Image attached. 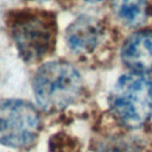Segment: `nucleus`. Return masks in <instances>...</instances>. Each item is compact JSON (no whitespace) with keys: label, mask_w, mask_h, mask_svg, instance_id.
<instances>
[{"label":"nucleus","mask_w":152,"mask_h":152,"mask_svg":"<svg viewBox=\"0 0 152 152\" xmlns=\"http://www.w3.org/2000/svg\"><path fill=\"white\" fill-rule=\"evenodd\" d=\"M10 34L19 55L27 62H37L55 48L57 37L56 17L38 8L15 10L7 19Z\"/></svg>","instance_id":"obj_1"},{"label":"nucleus","mask_w":152,"mask_h":152,"mask_svg":"<svg viewBox=\"0 0 152 152\" xmlns=\"http://www.w3.org/2000/svg\"><path fill=\"white\" fill-rule=\"evenodd\" d=\"M32 87L39 107L48 112H56L76 101L82 90V80L70 63L51 61L37 70Z\"/></svg>","instance_id":"obj_2"},{"label":"nucleus","mask_w":152,"mask_h":152,"mask_svg":"<svg viewBox=\"0 0 152 152\" xmlns=\"http://www.w3.org/2000/svg\"><path fill=\"white\" fill-rule=\"evenodd\" d=\"M109 106L124 126L141 127L152 116V80L139 72L120 76L112 89Z\"/></svg>","instance_id":"obj_3"},{"label":"nucleus","mask_w":152,"mask_h":152,"mask_svg":"<svg viewBox=\"0 0 152 152\" xmlns=\"http://www.w3.org/2000/svg\"><path fill=\"white\" fill-rule=\"evenodd\" d=\"M40 118L34 106L24 100H0V144L28 146L37 137Z\"/></svg>","instance_id":"obj_4"},{"label":"nucleus","mask_w":152,"mask_h":152,"mask_svg":"<svg viewBox=\"0 0 152 152\" xmlns=\"http://www.w3.org/2000/svg\"><path fill=\"white\" fill-rule=\"evenodd\" d=\"M103 27L101 23L89 15L76 18L65 31V42L69 49L78 56L93 52L101 43Z\"/></svg>","instance_id":"obj_5"},{"label":"nucleus","mask_w":152,"mask_h":152,"mask_svg":"<svg viewBox=\"0 0 152 152\" xmlns=\"http://www.w3.org/2000/svg\"><path fill=\"white\" fill-rule=\"evenodd\" d=\"M121 58L133 72H152V30L129 36L122 45Z\"/></svg>","instance_id":"obj_6"},{"label":"nucleus","mask_w":152,"mask_h":152,"mask_svg":"<svg viewBox=\"0 0 152 152\" xmlns=\"http://www.w3.org/2000/svg\"><path fill=\"white\" fill-rule=\"evenodd\" d=\"M113 11L127 26H140L148 17L146 0H112Z\"/></svg>","instance_id":"obj_7"},{"label":"nucleus","mask_w":152,"mask_h":152,"mask_svg":"<svg viewBox=\"0 0 152 152\" xmlns=\"http://www.w3.org/2000/svg\"><path fill=\"white\" fill-rule=\"evenodd\" d=\"M86 1H88V2H100L102 0H86Z\"/></svg>","instance_id":"obj_8"},{"label":"nucleus","mask_w":152,"mask_h":152,"mask_svg":"<svg viewBox=\"0 0 152 152\" xmlns=\"http://www.w3.org/2000/svg\"><path fill=\"white\" fill-rule=\"evenodd\" d=\"M36 1H43V0H36Z\"/></svg>","instance_id":"obj_9"}]
</instances>
